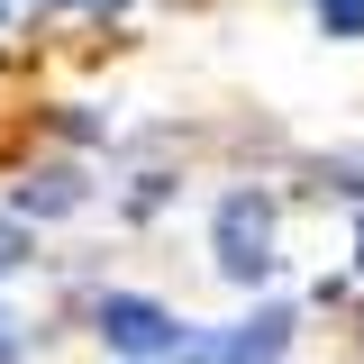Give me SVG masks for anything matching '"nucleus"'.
<instances>
[{
	"instance_id": "nucleus-4",
	"label": "nucleus",
	"mask_w": 364,
	"mask_h": 364,
	"mask_svg": "<svg viewBox=\"0 0 364 364\" xmlns=\"http://www.w3.org/2000/svg\"><path fill=\"white\" fill-rule=\"evenodd\" d=\"M91 200V182L73 173V164H46V173H28V191L9 200V219L28 228V219H64V210H82Z\"/></svg>"
},
{
	"instance_id": "nucleus-6",
	"label": "nucleus",
	"mask_w": 364,
	"mask_h": 364,
	"mask_svg": "<svg viewBox=\"0 0 364 364\" xmlns=\"http://www.w3.org/2000/svg\"><path fill=\"white\" fill-rule=\"evenodd\" d=\"M28 246H37V237H28V228H18V219H0V282H9V273L28 264Z\"/></svg>"
},
{
	"instance_id": "nucleus-5",
	"label": "nucleus",
	"mask_w": 364,
	"mask_h": 364,
	"mask_svg": "<svg viewBox=\"0 0 364 364\" xmlns=\"http://www.w3.org/2000/svg\"><path fill=\"white\" fill-rule=\"evenodd\" d=\"M318 28L328 37H364V0H318Z\"/></svg>"
},
{
	"instance_id": "nucleus-1",
	"label": "nucleus",
	"mask_w": 364,
	"mask_h": 364,
	"mask_svg": "<svg viewBox=\"0 0 364 364\" xmlns=\"http://www.w3.org/2000/svg\"><path fill=\"white\" fill-rule=\"evenodd\" d=\"M91 328H100V346L128 364H182L191 355V318H173L164 301H146V291H100V310H91Z\"/></svg>"
},
{
	"instance_id": "nucleus-9",
	"label": "nucleus",
	"mask_w": 364,
	"mask_h": 364,
	"mask_svg": "<svg viewBox=\"0 0 364 364\" xmlns=\"http://www.w3.org/2000/svg\"><path fill=\"white\" fill-rule=\"evenodd\" d=\"M0 28H9V0H0Z\"/></svg>"
},
{
	"instance_id": "nucleus-3",
	"label": "nucleus",
	"mask_w": 364,
	"mask_h": 364,
	"mask_svg": "<svg viewBox=\"0 0 364 364\" xmlns=\"http://www.w3.org/2000/svg\"><path fill=\"white\" fill-rule=\"evenodd\" d=\"M282 346H291V310L264 301V310L237 318V328H200L182 364H282Z\"/></svg>"
},
{
	"instance_id": "nucleus-2",
	"label": "nucleus",
	"mask_w": 364,
	"mask_h": 364,
	"mask_svg": "<svg viewBox=\"0 0 364 364\" xmlns=\"http://www.w3.org/2000/svg\"><path fill=\"white\" fill-rule=\"evenodd\" d=\"M210 246H219L228 282H264V273H273V200H264V191H228Z\"/></svg>"
},
{
	"instance_id": "nucleus-7",
	"label": "nucleus",
	"mask_w": 364,
	"mask_h": 364,
	"mask_svg": "<svg viewBox=\"0 0 364 364\" xmlns=\"http://www.w3.org/2000/svg\"><path fill=\"white\" fill-rule=\"evenodd\" d=\"M28 355V337H18V318H0V364H18Z\"/></svg>"
},
{
	"instance_id": "nucleus-8",
	"label": "nucleus",
	"mask_w": 364,
	"mask_h": 364,
	"mask_svg": "<svg viewBox=\"0 0 364 364\" xmlns=\"http://www.w3.org/2000/svg\"><path fill=\"white\" fill-rule=\"evenodd\" d=\"M37 9H128V0H37Z\"/></svg>"
},
{
	"instance_id": "nucleus-10",
	"label": "nucleus",
	"mask_w": 364,
	"mask_h": 364,
	"mask_svg": "<svg viewBox=\"0 0 364 364\" xmlns=\"http://www.w3.org/2000/svg\"><path fill=\"white\" fill-rule=\"evenodd\" d=\"M355 246H364V228H355ZM355 264H364V255H355Z\"/></svg>"
}]
</instances>
